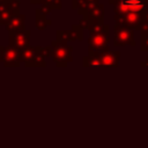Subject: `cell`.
<instances>
[{"mask_svg": "<svg viewBox=\"0 0 148 148\" xmlns=\"http://www.w3.org/2000/svg\"><path fill=\"white\" fill-rule=\"evenodd\" d=\"M116 13L117 15L126 14H146L148 7L147 0H116Z\"/></svg>", "mask_w": 148, "mask_h": 148, "instance_id": "1", "label": "cell"}, {"mask_svg": "<svg viewBox=\"0 0 148 148\" xmlns=\"http://www.w3.org/2000/svg\"><path fill=\"white\" fill-rule=\"evenodd\" d=\"M114 44L116 45H125V44H134L133 32L125 28L124 25H118L114 32Z\"/></svg>", "mask_w": 148, "mask_h": 148, "instance_id": "2", "label": "cell"}, {"mask_svg": "<svg viewBox=\"0 0 148 148\" xmlns=\"http://www.w3.org/2000/svg\"><path fill=\"white\" fill-rule=\"evenodd\" d=\"M103 32H105V31H92V34L90 36V49L91 50H92V47L101 49L108 43V36L105 37V35Z\"/></svg>", "mask_w": 148, "mask_h": 148, "instance_id": "3", "label": "cell"}, {"mask_svg": "<svg viewBox=\"0 0 148 148\" xmlns=\"http://www.w3.org/2000/svg\"><path fill=\"white\" fill-rule=\"evenodd\" d=\"M14 40H15L14 44L16 46H25V45H28L29 32L28 31H21V32L14 34Z\"/></svg>", "mask_w": 148, "mask_h": 148, "instance_id": "4", "label": "cell"}, {"mask_svg": "<svg viewBox=\"0 0 148 148\" xmlns=\"http://www.w3.org/2000/svg\"><path fill=\"white\" fill-rule=\"evenodd\" d=\"M117 58H114V54L112 53H104L101 58V65H106V66H116L117 65Z\"/></svg>", "mask_w": 148, "mask_h": 148, "instance_id": "5", "label": "cell"}, {"mask_svg": "<svg viewBox=\"0 0 148 148\" xmlns=\"http://www.w3.org/2000/svg\"><path fill=\"white\" fill-rule=\"evenodd\" d=\"M3 51V54H5V58H3V61L7 64V61H17V53L15 52L16 50H14L13 47H6L2 50Z\"/></svg>", "mask_w": 148, "mask_h": 148, "instance_id": "6", "label": "cell"}, {"mask_svg": "<svg viewBox=\"0 0 148 148\" xmlns=\"http://www.w3.org/2000/svg\"><path fill=\"white\" fill-rule=\"evenodd\" d=\"M8 1H9V0H0V2H2L1 5H6V3L8 2Z\"/></svg>", "mask_w": 148, "mask_h": 148, "instance_id": "7", "label": "cell"}, {"mask_svg": "<svg viewBox=\"0 0 148 148\" xmlns=\"http://www.w3.org/2000/svg\"><path fill=\"white\" fill-rule=\"evenodd\" d=\"M147 2H148V0H147Z\"/></svg>", "mask_w": 148, "mask_h": 148, "instance_id": "8", "label": "cell"}]
</instances>
